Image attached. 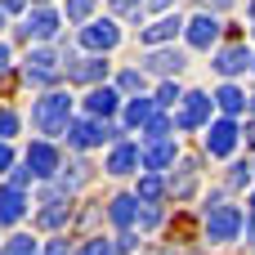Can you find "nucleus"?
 Masks as SVG:
<instances>
[{"mask_svg": "<svg viewBox=\"0 0 255 255\" xmlns=\"http://www.w3.org/2000/svg\"><path fill=\"white\" fill-rule=\"evenodd\" d=\"M108 76V63L103 58H81V63H67V81L76 85H99Z\"/></svg>", "mask_w": 255, "mask_h": 255, "instance_id": "nucleus-11", "label": "nucleus"}, {"mask_svg": "<svg viewBox=\"0 0 255 255\" xmlns=\"http://www.w3.org/2000/svg\"><path fill=\"white\" fill-rule=\"evenodd\" d=\"M206 117H211V94L193 90V94H184V112L175 117V126L179 130H197V126H206Z\"/></svg>", "mask_w": 255, "mask_h": 255, "instance_id": "nucleus-5", "label": "nucleus"}, {"mask_svg": "<svg viewBox=\"0 0 255 255\" xmlns=\"http://www.w3.org/2000/svg\"><path fill=\"white\" fill-rule=\"evenodd\" d=\"M179 27H188L179 13H175V18H157L152 27H143V31H139V40H143V45H166V40H175V31H179Z\"/></svg>", "mask_w": 255, "mask_h": 255, "instance_id": "nucleus-13", "label": "nucleus"}, {"mask_svg": "<svg viewBox=\"0 0 255 255\" xmlns=\"http://www.w3.org/2000/svg\"><path fill=\"white\" fill-rule=\"evenodd\" d=\"M251 112H255V94H251Z\"/></svg>", "mask_w": 255, "mask_h": 255, "instance_id": "nucleus-46", "label": "nucleus"}, {"mask_svg": "<svg viewBox=\"0 0 255 255\" xmlns=\"http://www.w3.org/2000/svg\"><path fill=\"white\" fill-rule=\"evenodd\" d=\"M22 36H27V40H54V36H58V13H54V9H36V13H27Z\"/></svg>", "mask_w": 255, "mask_h": 255, "instance_id": "nucleus-8", "label": "nucleus"}, {"mask_svg": "<svg viewBox=\"0 0 255 255\" xmlns=\"http://www.w3.org/2000/svg\"><path fill=\"white\" fill-rule=\"evenodd\" d=\"M45 255H72V247H67V238H58V242H49V247H45Z\"/></svg>", "mask_w": 255, "mask_h": 255, "instance_id": "nucleus-35", "label": "nucleus"}, {"mask_svg": "<svg viewBox=\"0 0 255 255\" xmlns=\"http://www.w3.org/2000/svg\"><path fill=\"white\" fill-rule=\"evenodd\" d=\"M134 197H139L143 206H157V202L166 197V184H161V175H143V179H139V193H134Z\"/></svg>", "mask_w": 255, "mask_h": 255, "instance_id": "nucleus-24", "label": "nucleus"}, {"mask_svg": "<svg viewBox=\"0 0 255 255\" xmlns=\"http://www.w3.org/2000/svg\"><path fill=\"white\" fill-rule=\"evenodd\" d=\"M40 4H45V0H40Z\"/></svg>", "mask_w": 255, "mask_h": 255, "instance_id": "nucleus-48", "label": "nucleus"}, {"mask_svg": "<svg viewBox=\"0 0 255 255\" xmlns=\"http://www.w3.org/2000/svg\"><path fill=\"white\" fill-rule=\"evenodd\" d=\"M22 76H27V85H54L63 76V58H54L49 49H31L22 63Z\"/></svg>", "mask_w": 255, "mask_h": 255, "instance_id": "nucleus-3", "label": "nucleus"}, {"mask_svg": "<svg viewBox=\"0 0 255 255\" xmlns=\"http://www.w3.org/2000/svg\"><path fill=\"white\" fill-rule=\"evenodd\" d=\"M206 4H215V9H229V4H233V0H206Z\"/></svg>", "mask_w": 255, "mask_h": 255, "instance_id": "nucleus-42", "label": "nucleus"}, {"mask_svg": "<svg viewBox=\"0 0 255 255\" xmlns=\"http://www.w3.org/2000/svg\"><path fill=\"white\" fill-rule=\"evenodd\" d=\"M139 211H143V202H139V197H112V211H108V215H112V224H117V229H126V233H130V224L139 220Z\"/></svg>", "mask_w": 255, "mask_h": 255, "instance_id": "nucleus-18", "label": "nucleus"}, {"mask_svg": "<svg viewBox=\"0 0 255 255\" xmlns=\"http://www.w3.org/2000/svg\"><path fill=\"white\" fill-rule=\"evenodd\" d=\"M175 157H179L175 139H148V148H143V166H148L152 175L166 170V166H175Z\"/></svg>", "mask_w": 255, "mask_h": 255, "instance_id": "nucleus-9", "label": "nucleus"}, {"mask_svg": "<svg viewBox=\"0 0 255 255\" xmlns=\"http://www.w3.org/2000/svg\"><path fill=\"white\" fill-rule=\"evenodd\" d=\"M148 4H152V9H166V4H170V0H148Z\"/></svg>", "mask_w": 255, "mask_h": 255, "instance_id": "nucleus-43", "label": "nucleus"}, {"mask_svg": "<svg viewBox=\"0 0 255 255\" xmlns=\"http://www.w3.org/2000/svg\"><path fill=\"white\" fill-rule=\"evenodd\" d=\"M157 117V99H130L126 108V126H148Z\"/></svg>", "mask_w": 255, "mask_h": 255, "instance_id": "nucleus-23", "label": "nucleus"}, {"mask_svg": "<svg viewBox=\"0 0 255 255\" xmlns=\"http://www.w3.org/2000/svg\"><path fill=\"white\" fill-rule=\"evenodd\" d=\"M22 211H27V202H22V193L9 184V188H0V224H18L22 220Z\"/></svg>", "mask_w": 255, "mask_h": 255, "instance_id": "nucleus-20", "label": "nucleus"}, {"mask_svg": "<svg viewBox=\"0 0 255 255\" xmlns=\"http://www.w3.org/2000/svg\"><path fill=\"white\" fill-rule=\"evenodd\" d=\"M242 233V211L238 206H206V242L220 247V242H233Z\"/></svg>", "mask_w": 255, "mask_h": 255, "instance_id": "nucleus-2", "label": "nucleus"}, {"mask_svg": "<svg viewBox=\"0 0 255 255\" xmlns=\"http://www.w3.org/2000/svg\"><path fill=\"white\" fill-rule=\"evenodd\" d=\"M117 13H139V0H108Z\"/></svg>", "mask_w": 255, "mask_h": 255, "instance_id": "nucleus-34", "label": "nucleus"}, {"mask_svg": "<svg viewBox=\"0 0 255 255\" xmlns=\"http://www.w3.org/2000/svg\"><path fill=\"white\" fill-rule=\"evenodd\" d=\"M247 179H251V166H233V179H229V184H233V188H242Z\"/></svg>", "mask_w": 255, "mask_h": 255, "instance_id": "nucleus-32", "label": "nucleus"}, {"mask_svg": "<svg viewBox=\"0 0 255 255\" xmlns=\"http://www.w3.org/2000/svg\"><path fill=\"white\" fill-rule=\"evenodd\" d=\"M139 161H143V152H139V148H134V143H117V148H112V157H108V166H103V170H108V175H130V170H134V166H139Z\"/></svg>", "mask_w": 255, "mask_h": 255, "instance_id": "nucleus-15", "label": "nucleus"}, {"mask_svg": "<svg viewBox=\"0 0 255 255\" xmlns=\"http://www.w3.org/2000/svg\"><path fill=\"white\" fill-rule=\"evenodd\" d=\"M9 166H13V148H9V143H0V170H9Z\"/></svg>", "mask_w": 255, "mask_h": 255, "instance_id": "nucleus-36", "label": "nucleus"}, {"mask_svg": "<svg viewBox=\"0 0 255 255\" xmlns=\"http://www.w3.org/2000/svg\"><path fill=\"white\" fill-rule=\"evenodd\" d=\"M126 94H134V90H143V72H121V81H117Z\"/></svg>", "mask_w": 255, "mask_h": 255, "instance_id": "nucleus-31", "label": "nucleus"}, {"mask_svg": "<svg viewBox=\"0 0 255 255\" xmlns=\"http://www.w3.org/2000/svg\"><path fill=\"white\" fill-rule=\"evenodd\" d=\"M157 220H161V215H157V206H143V211H139V224H143V229H152Z\"/></svg>", "mask_w": 255, "mask_h": 255, "instance_id": "nucleus-33", "label": "nucleus"}, {"mask_svg": "<svg viewBox=\"0 0 255 255\" xmlns=\"http://www.w3.org/2000/svg\"><path fill=\"white\" fill-rule=\"evenodd\" d=\"M85 108H90V117H94V121H108V117L117 112V90H108V85H94V90L85 94Z\"/></svg>", "mask_w": 255, "mask_h": 255, "instance_id": "nucleus-14", "label": "nucleus"}, {"mask_svg": "<svg viewBox=\"0 0 255 255\" xmlns=\"http://www.w3.org/2000/svg\"><path fill=\"white\" fill-rule=\"evenodd\" d=\"M9 134H18V117L4 108V112H0V143H9Z\"/></svg>", "mask_w": 255, "mask_h": 255, "instance_id": "nucleus-30", "label": "nucleus"}, {"mask_svg": "<svg viewBox=\"0 0 255 255\" xmlns=\"http://www.w3.org/2000/svg\"><path fill=\"white\" fill-rule=\"evenodd\" d=\"M143 63H148V72H161V76H175V72H184V63H188V58H184L179 49H152V54H148Z\"/></svg>", "mask_w": 255, "mask_h": 255, "instance_id": "nucleus-17", "label": "nucleus"}, {"mask_svg": "<svg viewBox=\"0 0 255 255\" xmlns=\"http://www.w3.org/2000/svg\"><path fill=\"white\" fill-rule=\"evenodd\" d=\"M90 9H94V0H67V22H81V18H90Z\"/></svg>", "mask_w": 255, "mask_h": 255, "instance_id": "nucleus-29", "label": "nucleus"}, {"mask_svg": "<svg viewBox=\"0 0 255 255\" xmlns=\"http://www.w3.org/2000/svg\"><path fill=\"white\" fill-rule=\"evenodd\" d=\"M161 255H166V251H161Z\"/></svg>", "mask_w": 255, "mask_h": 255, "instance_id": "nucleus-49", "label": "nucleus"}, {"mask_svg": "<svg viewBox=\"0 0 255 255\" xmlns=\"http://www.w3.org/2000/svg\"><path fill=\"white\" fill-rule=\"evenodd\" d=\"M215 103H220V112H224V117H238V112L247 108V94H242L238 85H220V94H215Z\"/></svg>", "mask_w": 255, "mask_h": 255, "instance_id": "nucleus-22", "label": "nucleus"}, {"mask_svg": "<svg viewBox=\"0 0 255 255\" xmlns=\"http://www.w3.org/2000/svg\"><path fill=\"white\" fill-rule=\"evenodd\" d=\"M188 45L193 49H211L215 45V36H220V18L215 13H197V18H188Z\"/></svg>", "mask_w": 255, "mask_h": 255, "instance_id": "nucleus-7", "label": "nucleus"}, {"mask_svg": "<svg viewBox=\"0 0 255 255\" xmlns=\"http://www.w3.org/2000/svg\"><path fill=\"white\" fill-rule=\"evenodd\" d=\"M4 4V13H18V9H27V0H0Z\"/></svg>", "mask_w": 255, "mask_h": 255, "instance_id": "nucleus-38", "label": "nucleus"}, {"mask_svg": "<svg viewBox=\"0 0 255 255\" xmlns=\"http://www.w3.org/2000/svg\"><path fill=\"white\" fill-rule=\"evenodd\" d=\"M31 126H36L40 134H67V126H72V94L54 90V94L36 99V108H31Z\"/></svg>", "mask_w": 255, "mask_h": 255, "instance_id": "nucleus-1", "label": "nucleus"}, {"mask_svg": "<svg viewBox=\"0 0 255 255\" xmlns=\"http://www.w3.org/2000/svg\"><path fill=\"white\" fill-rule=\"evenodd\" d=\"M170 193H175V202H188V197L197 193V166H193V161L179 166V175L170 179Z\"/></svg>", "mask_w": 255, "mask_h": 255, "instance_id": "nucleus-21", "label": "nucleus"}, {"mask_svg": "<svg viewBox=\"0 0 255 255\" xmlns=\"http://www.w3.org/2000/svg\"><path fill=\"white\" fill-rule=\"evenodd\" d=\"M247 143L255 148V121H247Z\"/></svg>", "mask_w": 255, "mask_h": 255, "instance_id": "nucleus-40", "label": "nucleus"}, {"mask_svg": "<svg viewBox=\"0 0 255 255\" xmlns=\"http://www.w3.org/2000/svg\"><path fill=\"white\" fill-rule=\"evenodd\" d=\"M27 166H31L36 179H49V175L58 170V152H54L49 143H31V148H27Z\"/></svg>", "mask_w": 255, "mask_h": 255, "instance_id": "nucleus-12", "label": "nucleus"}, {"mask_svg": "<svg viewBox=\"0 0 255 255\" xmlns=\"http://www.w3.org/2000/svg\"><path fill=\"white\" fill-rule=\"evenodd\" d=\"M143 134H148V139H170V117H161V112H157V117L143 126Z\"/></svg>", "mask_w": 255, "mask_h": 255, "instance_id": "nucleus-26", "label": "nucleus"}, {"mask_svg": "<svg viewBox=\"0 0 255 255\" xmlns=\"http://www.w3.org/2000/svg\"><path fill=\"white\" fill-rule=\"evenodd\" d=\"M247 242H255V215L247 220Z\"/></svg>", "mask_w": 255, "mask_h": 255, "instance_id": "nucleus-41", "label": "nucleus"}, {"mask_svg": "<svg viewBox=\"0 0 255 255\" xmlns=\"http://www.w3.org/2000/svg\"><path fill=\"white\" fill-rule=\"evenodd\" d=\"M117 251L126 255V251H134V233H121V242H117Z\"/></svg>", "mask_w": 255, "mask_h": 255, "instance_id": "nucleus-37", "label": "nucleus"}, {"mask_svg": "<svg viewBox=\"0 0 255 255\" xmlns=\"http://www.w3.org/2000/svg\"><path fill=\"white\" fill-rule=\"evenodd\" d=\"M81 255H117V242H103V238H90V242L81 247Z\"/></svg>", "mask_w": 255, "mask_h": 255, "instance_id": "nucleus-28", "label": "nucleus"}, {"mask_svg": "<svg viewBox=\"0 0 255 255\" xmlns=\"http://www.w3.org/2000/svg\"><path fill=\"white\" fill-rule=\"evenodd\" d=\"M81 45L94 49V54H108V49L121 45V27H117L112 18H99V22H90V27L81 31Z\"/></svg>", "mask_w": 255, "mask_h": 255, "instance_id": "nucleus-4", "label": "nucleus"}, {"mask_svg": "<svg viewBox=\"0 0 255 255\" xmlns=\"http://www.w3.org/2000/svg\"><path fill=\"white\" fill-rule=\"evenodd\" d=\"M45 197H49V202H45V211L36 215V224H40V229H63V224H67V215H72V206H67L54 188H49Z\"/></svg>", "mask_w": 255, "mask_h": 255, "instance_id": "nucleus-16", "label": "nucleus"}, {"mask_svg": "<svg viewBox=\"0 0 255 255\" xmlns=\"http://www.w3.org/2000/svg\"><path fill=\"white\" fill-rule=\"evenodd\" d=\"M0 255H40V247H36L27 233H18V238H9V242L0 247Z\"/></svg>", "mask_w": 255, "mask_h": 255, "instance_id": "nucleus-25", "label": "nucleus"}, {"mask_svg": "<svg viewBox=\"0 0 255 255\" xmlns=\"http://www.w3.org/2000/svg\"><path fill=\"white\" fill-rule=\"evenodd\" d=\"M0 27H4V4H0Z\"/></svg>", "mask_w": 255, "mask_h": 255, "instance_id": "nucleus-45", "label": "nucleus"}, {"mask_svg": "<svg viewBox=\"0 0 255 255\" xmlns=\"http://www.w3.org/2000/svg\"><path fill=\"white\" fill-rule=\"evenodd\" d=\"M67 143H72V148H94V143H103L99 121H72V126H67Z\"/></svg>", "mask_w": 255, "mask_h": 255, "instance_id": "nucleus-19", "label": "nucleus"}, {"mask_svg": "<svg viewBox=\"0 0 255 255\" xmlns=\"http://www.w3.org/2000/svg\"><path fill=\"white\" fill-rule=\"evenodd\" d=\"M247 67H255V58L247 54V45H229V49L215 54V72H220V76H238V72H247Z\"/></svg>", "mask_w": 255, "mask_h": 255, "instance_id": "nucleus-10", "label": "nucleus"}, {"mask_svg": "<svg viewBox=\"0 0 255 255\" xmlns=\"http://www.w3.org/2000/svg\"><path fill=\"white\" fill-rule=\"evenodd\" d=\"M251 36H255V0H251Z\"/></svg>", "mask_w": 255, "mask_h": 255, "instance_id": "nucleus-44", "label": "nucleus"}, {"mask_svg": "<svg viewBox=\"0 0 255 255\" xmlns=\"http://www.w3.org/2000/svg\"><path fill=\"white\" fill-rule=\"evenodd\" d=\"M157 103H161V108H175V103H184V94H179V85H175V81H166V85L157 90Z\"/></svg>", "mask_w": 255, "mask_h": 255, "instance_id": "nucleus-27", "label": "nucleus"}, {"mask_svg": "<svg viewBox=\"0 0 255 255\" xmlns=\"http://www.w3.org/2000/svg\"><path fill=\"white\" fill-rule=\"evenodd\" d=\"M251 206H255V197H251Z\"/></svg>", "mask_w": 255, "mask_h": 255, "instance_id": "nucleus-47", "label": "nucleus"}, {"mask_svg": "<svg viewBox=\"0 0 255 255\" xmlns=\"http://www.w3.org/2000/svg\"><path fill=\"white\" fill-rule=\"evenodd\" d=\"M233 148H238V126H233L229 117L211 121V130H206V152H211V157H229Z\"/></svg>", "mask_w": 255, "mask_h": 255, "instance_id": "nucleus-6", "label": "nucleus"}, {"mask_svg": "<svg viewBox=\"0 0 255 255\" xmlns=\"http://www.w3.org/2000/svg\"><path fill=\"white\" fill-rule=\"evenodd\" d=\"M4 67H9V45L0 40V72H4Z\"/></svg>", "mask_w": 255, "mask_h": 255, "instance_id": "nucleus-39", "label": "nucleus"}]
</instances>
